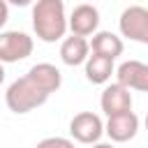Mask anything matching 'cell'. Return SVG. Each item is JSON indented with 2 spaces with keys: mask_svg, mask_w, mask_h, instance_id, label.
<instances>
[{
  "mask_svg": "<svg viewBox=\"0 0 148 148\" xmlns=\"http://www.w3.org/2000/svg\"><path fill=\"white\" fill-rule=\"evenodd\" d=\"M32 30L46 44L62 39L65 32H67L65 0H35V5H32Z\"/></svg>",
  "mask_w": 148,
  "mask_h": 148,
  "instance_id": "obj_1",
  "label": "cell"
},
{
  "mask_svg": "<svg viewBox=\"0 0 148 148\" xmlns=\"http://www.w3.org/2000/svg\"><path fill=\"white\" fill-rule=\"evenodd\" d=\"M49 97H51V95H49L28 72H25L21 79L12 81L9 88H7V92H5V102H7L9 111H14V113H30L32 109L42 106Z\"/></svg>",
  "mask_w": 148,
  "mask_h": 148,
  "instance_id": "obj_2",
  "label": "cell"
},
{
  "mask_svg": "<svg viewBox=\"0 0 148 148\" xmlns=\"http://www.w3.org/2000/svg\"><path fill=\"white\" fill-rule=\"evenodd\" d=\"M118 28L123 37L139 44H148V7H141V5L125 7L118 18Z\"/></svg>",
  "mask_w": 148,
  "mask_h": 148,
  "instance_id": "obj_3",
  "label": "cell"
},
{
  "mask_svg": "<svg viewBox=\"0 0 148 148\" xmlns=\"http://www.w3.org/2000/svg\"><path fill=\"white\" fill-rule=\"evenodd\" d=\"M32 53V37L21 30H5L0 32V62H18Z\"/></svg>",
  "mask_w": 148,
  "mask_h": 148,
  "instance_id": "obj_4",
  "label": "cell"
},
{
  "mask_svg": "<svg viewBox=\"0 0 148 148\" xmlns=\"http://www.w3.org/2000/svg\"><path fill=\"white\" fill-rule=\"evenodd\" d=\"M69 134H72L74 141L92 146V143H97V141L102 139V134H104V123H102V118H99L97 113H92V111H81V113H76V116L69 120Z\"/></svg>",
  "mask_w": 148,
  "mask_h": 148,
  "instance_id": "obj_5",
  "label": "cell"
},
{
  "mask_svg": "<svg viewBox=\"0 0 148 148\" xmlns=\"http://www.w3.org/2000/svg\"><path fill=\"white\" fill-rule=\"evenodd\" d=\"M97 28H99V9L95 5H88V2L76 5L67 16V30H72V35L88 37L97 32Z\"/></svg>",
  "mask_w": 148,
  "mask_h": 148,
  "instance_id": "obj_6",
  "label": "cell"
},
{
  "mask_svg": "<svg viewBox=\"0 0 148 148\" xmlns=\"http://www.w3.org/2000/svg\"><path fill=\"white\" fill-rule=\"evenodd\" d=\"M116 81L130 90H141L148 92V65L141 60H125L118 65V69L113 72Z\"/></svg>",
  "mask_w": 148,
  "mask_h": 148,
  "instance_id": "obj_7",
  "label": "cell"
},
{
  "mask_svg": "<svg viewBox=\"0 0 148 148\" xmlns=\"http://www.w3.org/2000/svg\"><path fill=\"white\" fill-rule=\"evenodd\" d=\"M104 132L109 134L111 141L125 143V141H130V139L136 136V132H139V118H136L134 111H125V113L109 116V118H106V125H104Z\"/></svg>",
  "mask_w": 148,
  "mask_h": 148,
  "instance_id": "obj_8",
  "label": "cell"
},
{
  "mask_svg": "<svg viewBox=\"0 0 148 148\" xmlns=\"http://www.w3.org/2000/svg\"><path fill=\"white\" fill-rule=\"evenodd\" d=\"M99 106H102V111L106 113V118H109V116H116V113L132 111V92H130V88L120 86L118 81H116V83H109V86L102 90Z\"/></svg>",
  "mask_w": 148,
  "mask_h": 148,
  "instance_id": "obj_9",
  "label": "cell"
},
{
  "mask_svg": "<svg viewBox=\"0 0 148 148\" xmlns=\"http://www.w3.org/2000/svg\"><path fill=\"white\" fill-rule=\"evenodd\" d=\"M90 56V44L86 37L81 35H72V37H65L62 44H60V60L69 67H76V65H83L86 58Z\"/></svg>",
  "mask_w": 148,
  "mask_h": 148,
  "instance_id": "obj_10",
  "label": "cell"
},
{
  "mask_svg": "<svg viewBox=\"0 0 148 148\" xmlns=\"http://www.w3.org/2000/svg\"><path fill=\"white\" fill-rule=\"evenodd\" d=\"M90 44V51L92 53H99V56H106L111 60H116L120 53H123V39L118 35H113L111 30H97L92 32V39L88 42Z\"/></svg>",
  "mask_w": 148,
  "mask_h": 148,
  "instance_id": "obj_11",
  "label": "cell"
},
{
  "mask_svg": "<svg viewBox=\"0 0 148 148\" xmlns=\"http://www.w3.org/2000/svg\"><path fill=\"white\" fill-rule=\"evenodd\" d=\"M83 65H86V79H88L90 83H99V86L106 83V81L111 79V74L116 72L113 60L106 58V56H99V53L88 56Z\"/></svg>",
  "mask_w": 148,
  "mask_h": 148,
  "instance_id": "obj_12",
  "label": "cell"
},
{
  "mask_svg": "<svg viewBox=\"0 0 148 148\" xmlns=\"http://www.w3.org/2000/svg\"><path fill=\"white\" fill-rule=\"evenodd\" d=\"M28 74L51 95V92H56L60 86H62V74H60V69L56 67V65H51V62H37V65H32L30 69H28Z\"/></svg>",
  "mask_w": 148,
  "mask_h": 148,
  "instance_id": "obj_13",
  "label": "cell"
},
{
  "mask_svg": "<svg viewBox=\"0 0 148 148\" xmlns=\"http://www.w3.org/2000/svg\"><path fill=\"white\" fill-rule=\"evenodd\" d=\"M35 148H74V141L72 139H65V136H46Z\"/></svg>",
  "mask_w": 148,
  "mask_h": 148,
  "instance_id": "obj_14",
  "label": "cell"
},
{
  "mask_svg": "<svg viewBox=\"0 0 148 148\" xmlns=\"http://www.w3.org/2000/svg\"><path fill=\"white\" fill-rule=\"evenodd\" d=\"M7 18H9V5H7V0H0V30L7 23Z\"/></svg>",
  "mask_w": 148,
  "mask_h": 148,
  "instance_id": "obj_15",
  "label": "cell"
},
{
  "mask_svg": "<svg viewBox=\"0 0 148 148\" xmlns=\"http://www.w3.org/2000/svg\"><path fill=\"white\" fill-rule=\"evenodd\" d=\"M35 0H7V5H16V7H28V5H32Z\"/></svg>",
  "mask_w": 148,
  "mask_h": 148,
  "instance_id": "obj_16",
  "label": "cell"
},
{
  "mask_svg": "<svg viewBox=\"0 0 148 148\" xmlns=\"http://www.w3.org/2000/svg\"><path fill=\"white\" fill-rule=\"evenodd\" d=\"M92 148H116L113 143H102V141H97V143H92Z\"/></svg>",
  "mask_w": 148,
  "mask_h": 148,
  "instance_id": "obj_17",
  "label": "cell"
},
{
  "mask_svg": "<svg viewBox=\"0 0 148 148\" xmlns=\"http://www.w3.org/2000/svg\"><path fill=\"white\" fill-rule=\"evenodd\" d=\"M2 81H5V65L0 62V83H2Z\"/></svg>",
  "mask_w": 148,
  "mask_h": 148,
  "instance_id": "obj_18",
  "label": "cell"
},
{
  "mask_svg": "<svg viewBox=\"0 0 148 148\" xmlns=\"http://www.w3.org/2000/svg\"><path fill=\"white\" fill-rule=\"evenodd\" d=\"M146 130H148V116H146Z\"/></svg>",
  "mask_w": 148,
  "mask_h": 148,
  "instance_id": "obj_19",
  "label": "cell"
}]
</instances>
